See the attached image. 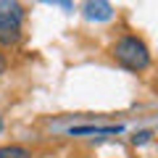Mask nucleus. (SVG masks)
I'll use <instances>...</instances> for the list:
<instances>
[{
	"mask_svg": "<svg viewBox=\"0 0 158 158\" xmlns=\"http://www.w3.org/2000/svg\"><path fill=\"white\" fill-rule=\"evenodd\" d=\"M113 58H116L124 69H129V71H142V69H148V63H150V53H148L145 42L137 40V37H132V34L121 37L116 45H113Z\"/></svg>",
	"mask_w": 158,
	"mask_h": 158,
	"instance_id": "nucleus-1",
	"label": "nucleus"
},
{
	"mask_svg": "<svg viewBox=\"0 0 158 158\" xmlns=\"http://www.w3.org/2000/svg\"><path fill=\"white\" fill-rule=\"evenodd\" d=\"M0 45H13L21 37V6L0 3Z\"/></svg>",
	"mask_w": 158,
	"mask_h": 158,
	"instance_id": "nucleus-2",
	"label": "nucleus"
},
{
	"mask_svg": "<svg viewBox=\"0 0 158 158\" xmlns=\"http://www.w3.org/2000/svg\"><path fill=\"white\" fill-rule=\"evenodd\" d=\"M85 16L90 21H108L113 16V6L106 3V0H90L85 6Z\"/></svg>",
	"mask_w": 158,
	"mask_h": 158,
	"instance_id": "nucleus-3",
	"label": "nucleus"
},
{
	"mask_svg": "<svg viewBox=\"0 0 158 158\" xmlns=\"http://www.w3.org/2000/svg\"><path fill=\"white\" fill-rule=\"evenodd\" d=\"M124 127H71V135H118Z\"/></svg>",
	"mask_w": 158,
	"mask_h": 158,
	"instance_id": "nucleus-4",
	"label": "nucleus"
},
{
	"mask_svg": "<svg viewBox=\"0 0 158 158\" xmlns=\"http://www.w3.org/2000/svg\"><path fill=\"white\" fill-rule=\"evenodd\" d=\"M0 158H29V150L21 145H3L0 148Z\"/></svg>",
	"mask_w": 158,
	"mask_h": 158,
	"instance_id": "nucleus-5",
	"label": "nucleus"
},
{
	"mask_svg": "<svg viewBox=\"0 0 158 158\" xmlns=\"http://www.w3.org/2000/svg\"><path fill=\"white\" fill-rule=\"evenodd\" d=\"M150 140V132H137L135 137H132V142H135V145H142V142H148Z\"/></svg>",
	"mask_w": 158,
	"mask_h": 158,
	"instance_id": "nucleus-6",
	"label": "nucleus"
},
{
	"mask_svg": "<svg viewBox=\"0 0 158 158\" xmlns=\"http://www.w3.org/2000/svg\"><path fill=\"white\" fill-rule=\"evenodd\" d=\"M3 71H6V58L0 56V74H3Z\"/></svg>",
	"mask_w": 158,
	"mask_h": 158,
	"instance_id": "nucleus-7",
	"label": "nucleus"
},
{
	"mask_svg": "<svg viewBox=\"0 0 158 158\" xmlns=\"http://www.w3.org/2000/svg\"><path fill=\"white\" fill-rule=\"evenodd\" d=\"M0 132H3V118H0Z\"/></svg>",
	"mask_w": 158,
	"mask_h": 158,
	"instance_id": "nucleus-8",
	"label": "nucleus"
}]
</instances>
